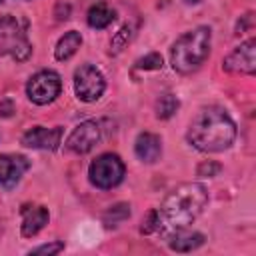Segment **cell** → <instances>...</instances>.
<instances>
[{"instance_id": "cell-1", "label": "cell", "mask_w": 256, "mask_h": 256, "mask_svg": "<svg viewBox=\"0 0 256 256\" xmlns=\"http://www.w3.org/2000/svg\"><path fill=\"white\" fill-rule=\"evenodd\" d=\"M208 192L200 182H184L176 186L158 208V232L170 236L176 230L188 228L204 210Z\"/></svg>"}, {"instance_id": "cell-2", "label": "cell", "mask_w": 256, "mask_h": 256, "mask_svg": "<svg viewBox=\"0 0 256 256\" xmlns=\"http://www.w3.org/2000/svg\"><path fill=\"white\" fill-rule=\"evenodd\" d=\"M186 140L200 152H224L236 140V124L222 106H206L188 124Z\"/></svg>"}, {"instance_id": "cell-3", "label": "cell", "mask_w": 256, "mask_h": 256, "mask_svg": "<svg viewBox=\"0 0 256 256\" xmlns=\"http://www.w3.org/2000/svg\"><path fill=\"white\" fill-rule=\"evenodd\" d=\"M212 30L208 26H196L184 32L170 48V64L178 74L196 72L210 56Z\"/></svg>"}, {"instance_id": "cell-4", "label": "cell", "mask_w": 256, "mask_h": 256, "mask_svg": "<svg viewBox=\"0 0 256 256\" xmlns=\"http://www.w3.org/2000/svg\"><path fill=\"white\" fill-rule=\"evenodd\" d=\"M32 54V44L26 36L24 24L12 16H0V58L10 56L16 62H26Z\"/></svg>"}, {"instance_id": "cell-5", "label": "cell", "mask_w": 256, "mask_h": 256, "mask_svg": "<svg viewBox=\"0 0 256 256\" xmlns=\"http://www.w3.org/2000/svg\"><path fill=\"white\" fill-rule=\"evenodd\" d=\"M124 174H126L124 162L120 160L118 154H112V152L100 154L88 166V178H90L92 186H96L100 190L116 188L124 180Z\"/></svg>"}, {"instance_id": "cell-6", "label": "cell", "mask_w": 256, "mask_h": 256, "mask_svg": "<svg viewBox=\"0 0 256 256\" xmlns=\"http://www.w3.org/2000/svg\"><path fill=\"white\" fill-rule=\"evenodd\" d=\"M106 90L104 74L92 64H80L74 72V92L82 102H96Z\"/></svg>"}, {"instance_id": "cell-7", "label": "cell", "mask_w": 256, "mask_h": 256, "mask_svg": "<svg viewBox=\"0 0 256 256\" xmlns=\"http://www.w3.org/2000/svg\"><path fill=\"white\" fill-rule=\"evenodd\" d=\"M60 90H62V80L54 70H40L34 76H30L26 84V94L30 102L38 106H46L54 102L60 96Z\"/></svg>"}, {"instance_id": "cell-8", "label": "cell", "mask_w": 256, "mask_h": 256, "mask_svg": "<svg viewBox=\"0 0 256 256\" xmlns=\"http://www.w3.org/2000/svg\"><path fill=\"white\" fill-rule=\"evenodd\" d=\"M100 136H102L100 124L96 120H84L70 132V136L64 142V148L74 154H88L100 142Z\"/></svg>"}, {"instance_id": "cell-9", "label": "cell", "mask_w": 256, "mask_h": 256, "mask_svg": "<svg viewBox=\"0 0 256 256\" xmlns=\"http://www.w3.org/2000/svg\"><path fill=\"white\" fill-rule=\"evenodd\" d=\"M222 68L232 74H254L256 72V40L250 38L236 46L224 60Z\"/></svg>"}, {"instance_id": "cell-10", "label": "cell", "mask_w": 256, "mask_h": 256, "mask_svg": "<svg viewBox=\"0 0 256 256\" xmlns=\"http://www.w3.org/2000/svg\"><path fill=\"white\" fill-rule=\"evenodd\" d=\"M62 142V128L54 126V128H44V126H32L30 130H26L22 134V144L26 148H34V150H50L54 152Z\"/></svg>"}, {"instance_id": "cell-11", "label": "cell", "mask_w": 256, "mask_h": 256, "mask_svg": "<svg viewBox=\"0 0 256 256\" xmlns=\"http://www.w3.org/2000/svg\"><path fill=\"white\" fill-rule=\"evenodd\" d=\"M30 168V160L20 154H0V186L12 190L24 172Z\"/></svg>"}, {"instance_id": "cell-12", "label": "cell", "mask_w": 256, "mask_h": 256, "mask_svg": "<svg viewBox=\"0 0 256 256\" xmlns=\"http://www.w3.org/2000/svg\"><path fill=\"white\" fill-rule=\"evenodd\" d=\"M22 226H20V232L24 238H32L36 236L46 224H48V208L40 206V204H24L22 206Z\"/></svg>"}, {"instance_id": "cell-13", "label": "cell", "mask_w": 256, "mask_h": 256, "mask_svg": "<svg viewBox=\"0 0 256 256\" xmlns=\"http://www.w3.org/2000/svg\"><path fill=\"white\" fill-rule=\"evenodd\" d=\"M134 152L136 156L146 162V164H154L156 160H160L162 156V140L160 136L152 134V132H142L138 134L136 142H134Z\"/></svg>"}, {"instance_id": "cell-14", "label": "cell", "mask_w": 256, "mask_h": 256, "mask_svg": "<svg viewBox=\"0 0 256 256\" xmlns=\"http://www.w3.org/2000/svg\"><path fill=\"white\" fill-rule=\"evenodd\" d=\"M204 240L206 238L202 232H190V230L182 228L168 236V246H170V250H176V252H192V250L200 248L204 244Z\"/></svg>"}, {"instance_id": "cell-15", "label": "cell", "mask_w": 256, "mask_h": 256, "mask_svg": "<svg viewBox=\"0 0 256 256\" xmlns=\"http://www.w3.org/2000/svg\"><path fill=\"white\" fill-rule=\"evenodd\" d=\"M80 44H82V36H80V32H76V30H68V32H66V34L56 42L54 58H56V60H60V62H64V60H68V58H72V56L78 52Z\"/></svg>"}, {"instance_id": "cell-16", "label": "cell", "mask_w": 256, "mask_h": 256, "mask_svg": "<svg viewBox=\"0 0 256 256\" xmlns=\"http://www.w3.org/2000/svg\"><path fill=\"white\" fill-rule=\"evenodd\" d=\"M114 18H116V14H114L112 8H108L106 2L94 4V6L88 10V16H86L88 26H90V28H96V30H102V28L110 26Z\"/></svg>"}, {"instance_id": "cell-17", "label": "cell", "mask_w": 256, "mask_h": 256, "mask_svg": "<svg viewBox=\"0 0 256 256\" xmlns=\"http://www.w3.org/2000/svg\"><path fill=\"white\" fill-rule=\"evenodd\" d=\"M178 108H180V100H178L174 94H170V92L162 94V96L156 100V104H154L156 118H160V120H168V118H172V116L176 114Z\"/></svg>"}, {"instance_id": "cell-18", "label": "cell", "mask_w": 256, "mask_h": 256, "mask_svg": "<svg viewBox=\"0 0 256 256\" xmlns=\"http://www.w3.org/2000/svg\"><path fill=\"white\" fill-rule=\"evenodd\" d=\"M128 216H130V204H126V202H118V204L110 206V208L104 212L102 220H104L106 226H118V224L124 222Z\"/></svg>"}, {"instance_id": "cell-19", "label": "cell", "mask_w": 256, "mask_h": 256, "mask_svg": "<svg viewBox=\"0 0 256 256\" xmlns=\"http://www.w3.org/2000/svg\"><path fill=\"white\" fill-rule=\"evenodd\" d=\"M132 36H134V28H132L130 24H124V26L114 34V38H112V42H110V54L122 52V50L128 46V42L132 40Z\"/></svg>"}, {"instance_id": "cell-20", "label": "cell", "mask_w": 256, "mask_h": 256, "mask_svg": "<svg viewBox=\"0 0 256 256\" xmlns=\"http://www.w3.org/2000/svg\"><path fill=\"white\" fill-rule=\"evenodd\" d=\"M162 66H164V62H162V56L158 52H150L144 58L136 60V68L138 70H160Z\"/></svg>"}, {"instance_id": "cell-21", "label": "cell", "mask_w": 256, "mask_h": 256, "mask_svg": "<svg viewBox=\"0 0 256 256\" xmlns=\"http://www.w3.org/2000/svg\"><path fill=\"white\" fill-rule=\"evenodd\" d=\"M140 232H142V234H152V232H158V210H150V212L146 214V218L142 220Z\"/></svg>"}, {"instance_id": "cell-22", "label": "cell", "mask_w": 256, "mask_h": 256, "mask_svg": "<svg viewBox=\"0 0 256 256\" xmlns=\"http://www.w3.org/2000/svg\"><path fill=\"white\" fill-rule=\"evenodd\" d=\"M64 250V244L62 242H50V244H42L38 248H32L28 254H58Z\"/></svg>"}, {"instance_id": "cell-23", "label": "cell", "mask_w": 256, "mask_h": 256, "mask_svg": "<svg viewBox=\"0 0 256 256\" xmlns=\"http://www.w3.org/2000/svg\"><path fill=\"white\" fill-rule=\"evenodd\" d=\"M220 164H216V162H212V160H208V162H202L200 166H198V176H216L218 172H220Z\"/></svg>"}, {"instance_id": "cell-24", "label": "cell", "mask_w": 256, "mask_h": 256, "mask_svg": "<svg viewBox=\"0 0 256 256\" xmlns=\"http://www.w3.org/2000/svg\"><path fill=\"white\" fill-rule=\"evenodd\" d=\"M184 2H186V4H198L200 0H184Z\"/></svg>"}, {"instance_id": "cell-25", "label": "cell", "mask_w": 256, "mask_h": 256, "mask_svg": "<svg viewBox=\"0 0 256 256\" xmlns=\"http://www.w3.org/2000/svg\"><path fill=\"white\" fill-rule=\"evenodd\" d=\"M0 2H2V0H0Z\"/></svg>"}]
</instances>
